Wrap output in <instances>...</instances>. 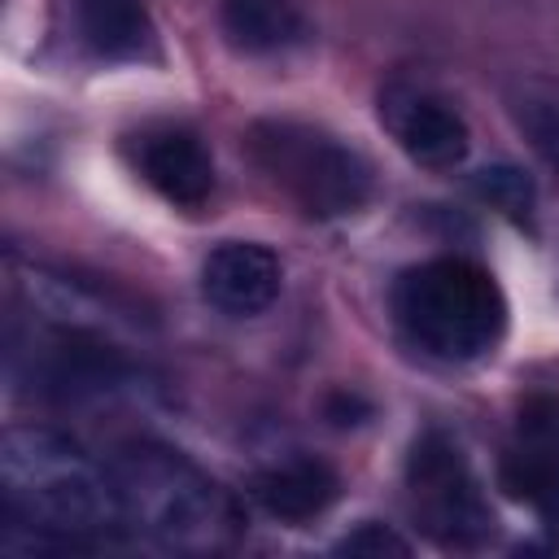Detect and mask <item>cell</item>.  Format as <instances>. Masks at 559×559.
I'll return each mask as SVG.
<instances>
[{"label":"cell","mask_w":559,"mask_h":559,"mask_svg":"<svg viewBox=\"0 0 559 559\" xmlns=\"http://www.w3.org/2000/svg\"><path fill=\"white\" fill-rule=\"evenodd\" d=\"M4 537L26 533L35 546H87L122 528L109 467L92 463L79 441L44 424H13L0 441ZM13 546V550H17Z\"/></svg>","instance_id":"1"},{"label":"cell","mask_w":559,"mask_h":559,"mask_svg":"<svg viewBox=\"0 0 559 559\" xmlns=\"http://www.w3.org/2000/svg\"><path fill=\"white\" fill-rule=\"evenodd\" d=\"M393 323L411 349L432 362H480L507 336V293L472 258L437 253L406 266L389 293Z\"/></svg>","instance_id":"2"},{"label":"cell","mask_w":559,"mask_h":559,"mask_svg":"<svg viewBox=\"0 0 559 559\" xmlns=\"http://www.w3.org/2000/svg\"><path fill=\"white\" fill-rule=\"evenodd\" d=\"M109 485L122 528L170 550H218L240 515L231 498L179 450L162 441H127L114 450Z\"/></svg>","instance_id":"3"},{"label":"cell","mask_w":559,"mask_h":559,"mask_svg":"<svg viewBox=\"0 0 559 559\" xmlns=\"http://www.w3.org/2000/svg\"><path fill=\"white\" fill-rule=\"evenodd\" d=\"M245 148L262 179L314 223L349 218L376 197L371 162L323 122L258 118L245 135Z\"/></svg>","instance_id":"4"},{"label":"cell","mask_w":559,"mask_h":559,"mask_svg":"<svg viewBox=\"0 0 559 559\" xmlns=\"http://www.w3.org/2000/svg\"><path fill=\"white\" fill-rule=\"evenodd\" d=\"M9 371L52 402H96L140 384V367L96 323L66 310L39 314L31 332H13Z\"/></svg>","instance_id":"5"},{"label":"cell","mask_w":559,"mask_h":559,"mask_svg":"<svg viewBox=\"0 0 559 559\" xmlns=\"http://www.w3.org/2000/svg\"><path fill=\"white\" fill-rule=\"evenodd\" d=\"M406 502L424 537L450 550H472L493 537V507L454 437L428 428L406 454Z\"/></svg>","instance_id":"6"},{"label":"cell","mask_w":559,"mask_h":559,"mask_svg":"<svg viewBox=\"0 0 559 559\" xmlns=\"http://www.w3.org/2000/svg\"><path fill=\"white\" fill-rule=\"evenodd\" d=\"M380 122L393 144L424 170H454L472 153V127L463 109L415 79H393L380 87Z\"/></svg>","instance_id":"7"},{"label":"cell","mask_w":559,"mask_h":559,"mask_svg":"<svg viewBox=\"0 0 559 559\" xmlns=\"http://www.w3.org/2000/svg\"><path fill=\"white\" fill-rule=\"evenodd\" d=\"M502 489L559 533V397L537 393L520 406L515 432L498 459Z\"/></svg>","instance_id":"8"},{"label":"cell","mask_w":559,"mask_h":559,"mask_svg":"<svg viewBox=\"0 0 559 559\" xmlns=\"http://www.w3.org/2000/svg\"><path fill=\"white\" fill-rule=\"evenodd\" d=\"M131 170L175 210H201L214 192V157L183 122H148L122 140Z\"/></svg>","instance_id":"9"},{"label":"cell","mask_w":559,"mask_h":559,"mask_svg":"<svg viewBox=\"0 0 559 559\" xmlns=\"http://www.w3.org/2000/svg\"><path fill=\"white\" fill-rule=\"evenodd\" d=\"M61 39L96 66H140L157 57V26L144 0H52Z\"/></svg>","instance_id":"10"},{"label":"cell","mask_w":559,"mask_h":559,"mask_svg":"<svg viewBox=\"0 0 559 559\" xmlns=\"http://www.w3.org/2000/svg\"><path fill=\"white\" fill-rule=\"evenodd\" d=\"M280 288L284 266L262 240H218L201 262V297L231 319L271 310Z\"/></svg>","instance_id":"11"},{"label":"cell","mask_w":559,"mask_h":559,"mask_svg":"<svg viewBox=\"0 0 559 559\" xmlns=\"http://www.w3.org/2000/svg\"><path fill=\"white\" fill-rule=\"evenodd\" d=\"M249 493L280 524H310L341 498V472L328 459L297 450L288 459H271L266 467H258Z\"/></svg>","instance_id":"12"},{"label":"cell","mask_w":559,"mask_h":559,"mask_svg":"<svg viewBox=\"0 0 559 559\" xmlns=\"http://www.w3.org/2000/svg\"><path fill=\"white\" fill-rule=\"evenodd\" d=\"M218 26L245 57H284L314 35L297 0H218Z\"/></svg>","instance_id":"13"},{"label":"cell","mask_w":559,"mask_h":559,"mask_svg":"<svg viewBox=\"0 0 559 559\" xmlns=\"http://www.w3.org/2000/svg\"><path fill=\"white\" fill-rule=\"evenodd\" d=\"M507 109L520 127V135L528 140V148L559 175V87L555 83H515L507 96Z\"/></svg>","instance_id":"14"},{"label":"cell","mask_w":559,"mask_h":559,"mask_svg":"<svg viewBox=\"0 0 559 559\" xmlns=\"http://www.w3.org/2000/svg\"><path fill=\"white\" fill-rule=\"evenodd\" d=\"M476 192H480V197H485L493 210H502L507 218H515V223L533 218L537 188H533V179H528L520 166H511V162L485 166V170L476 175Z\"/></svg>","instance_id":"15"},{"label":"cell","mask_w":559,"mask_h":559,"mask_svg":"<svg viewBox=\"0 0 559 559\" xmlns=\"http://www.w3.org/2000/svg\"><path fill=\"white\" fill-rule=\"evenodd\" d=\"M336 550H345V555H406L411 546H406L393 528H384V524H376V520H362L354 533H345V537L336 542Z\"/></svg>","instance_id":"16"}]
</instances>
